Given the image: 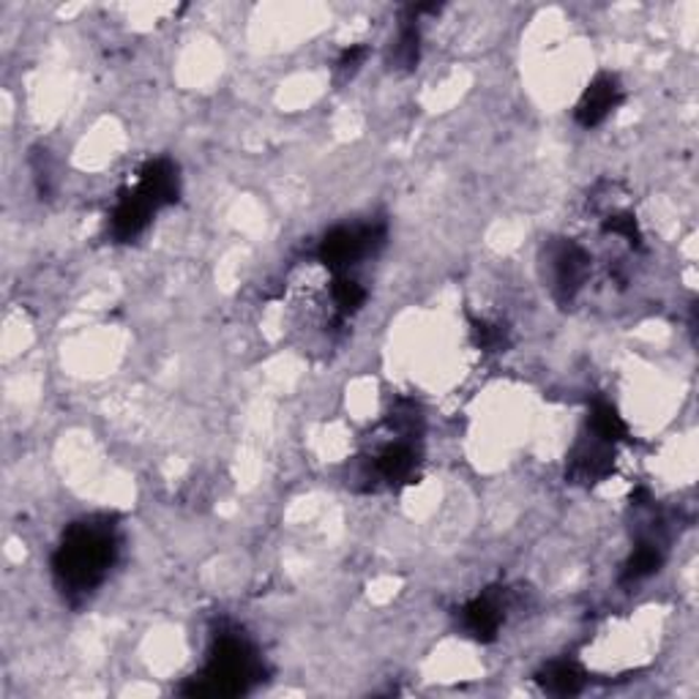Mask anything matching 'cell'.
I'll return each instance as SVG.
<instances>
[{"instance_id":"1","label":"cell","mask_w":699,"mask_h":699,"mask_svg":"<svg viewBox=\"0 0 699 699\" xmlns=\"http://www.w3.org/2000/svg\"><path fill=\"white\" fill-rule=\"evenodd\" d=\"M121 533L115 519L99 514L69 525L52 555V574L63 596L85 598L104 582L115 566Z\"/></svg>"},{"instance_id":"2","label":"cell","mask_w":699,"mask_h":699,"mask_svg":"<svg viewBox=\"0 0 699 699\" xmlns=\"http://www.w3.org/2000/svg\"><path fill=\"white\" fill-rule=\"evenodd\" d=\"M260 678L263 661L252 642L239 631H222L213 639L205 667L181 691L189 697H233L244 695Z\"/></svg>"},{"instance_id":"3","label":"cell","mask_w":699,"mask_h":699,"mask_svg":"<svg viewBox=\"0 0 699 699\" xmlns=\"http://www.w3.org/2000/svg\"><path fill=\"white\" fill-rule=\"evenodd\" d=\"M385 244V224L364 222V224H340L331 230L317 246L320 263L334 276L347 274L361 260L372 257Z\"/></svg>"},{"instance_id":"4","label":"cell","mask_w":699,"mask_h":699,"mask_svg":"<svg viewBox=\"0 0 699 699\" xmlns=\"http://www.w3.org/2000/svg\"><path fill=\"white\" fill-rule=\"evenodd\" d=\"M421 465V448L418 437H394L391 443H385L383 448H377L372 456V470L369 478L375 482V487L399 489L405 484H413V478L418 476Z\"/></svg>"},{"instance_id":"5","label":"cell","mask_w":699,"mask_h":699,"mask_svg":"<svg viewBox=\"0 0 699 699\" xmlns=\"http://www.w3.org/2000/svg\"><path fill=\"white\" fill-rule=\"evenodd\" d=\"M590 254L574 241H558L549 249V269H553V290L560 304H571L590 276Z\"/></svg>"},{"instance_id":"6","label":"cell","mask_w":699,"mask_h":699,"mask_svg":"<svg viewBox=\"0 0 699 699\" xmlns=\"http://www.w3.org/2000/svg\"><path fill=\"white\" fill-rule=\"evenodd\" d=\"M615 448L612 443L601 440L594 432L579 437L577 446L568 454L566 476L577 484H598L612 473L615 467Z\"/></svg>"},{"instance_id":"7","label":"cell","mask_w":699,"mask_h":699,"mask_svg":"<svg viewBox=\"0 0 699 699\" xmlns=\"http://www.w3.org/2000/svg\"><path fill=\"white\" fill-rule=\"evenodd\" d=\"M624 104V85L615 74L609 71H601L588 88H585L582 99H579L577 110H574V118L582 129H594L598 123L607 121L618 107Z\"/></svg>"},{"instance_id":"8","label":"cell","mask_w":699,"mask_h":699,"mask_svg":"<svg viewBox=\"0 0 699 699\" xmlns=\"http://www.w3.org/2000/svg\"><path fill=\"white\" fill-rule=\"evenodd\" d=\"M506 624V594L503 590H484L462 607V626L478 642H492Z\"/></svg>"},{"instance_id":"9","label":"cell","mask_w":699,"mask_h":699,"mask_svg":"<svg viewBox=\"0 0 699 699\" xmlns=\"http://www.w3.org/2000/svg\"><path fill=\"white\" fill-rule=\"evenodd\" d=\"M661 563H665V547H661L656 538H645V541H639L637 547H634L631 558L626 560L620 579H624L626 585L642 582V579L654 577V574L659 571Z\"/></svg>"},{"instance_id":"10","label":"cell","mask_w":699,"mask_h":699,"mask_svg":"<svg viewBox=\"0 0 699 699\" xmlns=\"http://www.w3.org/2000/svg\"><path fill=\"white\" fill-rule=\"evenodd\" d=\"M588 432H594L601 440L612 443V446H618V443H624L629 437V426L620 418L618 407L607 399H596L594 407H590Z\"/></svg>"},{"instance_id":"11","label":"cell","mask_w":699,"mask_h":699,"mask_svg":"<svg viewBox=\"0 0 699 699\" xmlns=\"http://www.w3.org/2000/svg\"><path fill=\"white\" fill-rule=\"evenodd\" d=\"M538 683H541L549 695H577L585 686V672L574 665V661L560 659L538 672Z\"/></svg>"},{"instance_id":"12","label":"cell","mask_w":699,"mask_h":699,"mask_svg":"<svg viewBox=\"0 0 699 699\" xmlns=\"http://www.w3.org/2000/svg\"><path fill=\"white\" fill-rule=\"evenodd\" d=\"M418 58H421V28H418V14L411 9V17L402 22L399 36H396L394 63L399 69L411 71V69H416Z\"/></svg>"},{"instance_id":"13","label":"cell","mask_w":699,"mask_h":699,"mask_svg":"<svg viewBox=\"0 0 699 699\" xmlns=\"http://www.w3.org/2000/svg\"><path fill=\"white\" fill-rule=\"evenodd\" d=\"M331 301H334L336 317L350 320L364 306L366 290L355 280H350V274H340L334 276V284H331Z\"/></svg>"},{"instance_id":"14","label":"cell","mask_w":699,"mask_h":699,"mask_svg":"<svg viewBox=\"0 0 699 699\" xmlns=\"http://www.w3.org/2000/svg\"><path fill=\"white\" fill-rule=\"evenodd\" d=\"M473 342L476 347L487 350V353H500L508 347V328L500 323H489V320H476L473 323Z\"/></svg>"},{"instance_id":"15","label":"cell","mask_w":699,"mask_h":699,"mask_svg":"<svg viewBox=\"0 0 699 699\" xmlns=\"http://www.w3.org/2000/svg\"><path fill=\"white\" fill-rule=\"evenodd\" d=\"M604 233L618 235V239H624L631 249H642V233H639L637 219H634V213L629 211H618L612 213V216L604 219Z\"/></svg>"},{"instance_id":"16","label":"cell","mask_w":699,"mask_h":699,"mask_svg":"<svg viewBox=\"0 0 699 699\" xmlns=\"http://www.w3.org/2000/svg\"><path fill=\"white\" fill-rule=\"evenodd\" d=\"M366 55H369V50H366L364 44L347 47V50H342L340 61H336V69H340L345 77H353L355 71H358L361 63L366 61Z\"/></svg>"}]
</instances>
